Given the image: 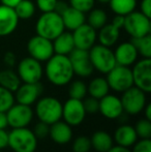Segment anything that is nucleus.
Returning a JSON list of instances; mask_svg holds the SVG:
<instances>
[{
  "instance_id": "1",
  "label": "nucleus",
  "mask_w": 151,
  "mask_h": 152,
  "mask_svg": "<svg viewBox=\"0 0 151 152\" xmlns=\"http://www.w3.org/2000/svg\"><path fill=\"white\" fill-rule=\"evenodd\" d=\"M44 74L47 80L57 87L69 85L75 76L69 56L59 54H54L46 61Z\"/></svg>"
},
{
  "instance_id": "2",
  "label": "nucleus",
  "mask_w": 151,
  "mask_h": 152,
  "mask_svg": "<svg viewBox=\"0 0 151 152\" xmlns=\"http://www.w3.org/2000/svg\"><path fill=\"white\" fill-rule=\"evenodd\" d=\"M35 115L38 121L51 124L61 120L62 102L53 96H42L35 102Z\"/></svg>"
},
{
  "instance_id": "3",
  "label": "nucleus",
  "mask_w": 151,
  "mask_h": 152,
  "mask_svg": "<svg viewBox=\"0 0 151 152\" xmlns=\"http://www.w3.org/2000/svg\"><path fill=\"white\" fill-rule=\"evenodd\" d=\"M64 29L61 15H59L55 10L42 12L35 24V31L37 35L50 40L57 37L59 34L64 31Z\"/></svg>"
},
{
  "instance_id": "4",
  "label": "nucleus",
  "mask_w": 151,
  "mask_h": 152,
  "mask_svg": "<svg viewBox=\"0 0 151 152\" xmlns=\"http://www.w3.org/2000/svg\"><path fill=\"white\" fill-rule=\"evenodd\" d=\"M37 138L28 127L12 128L8 132V147L14 152H35Z\"/></svg>"
},
{
  "instance_id": "5",
  "label": "nucleus",
  "mask_w": 151,
  "mask_h": 152,
  "mask_svg": "<svg viewBox=\"0 0 151 152\" xmlns=\"http://www.w3.org/2000/svg\"><path fill=\"white\" fill-rule=\"evenodd\" d=\"M88 53L93 68L101 74L107 75L116 65L114 52L109 47L95 44L92 48L89 49Z\"/></svg>"
},
{
  "instance_id": "6",
  "label": "nucleus",
  "mask_w": 151,
  "mask_h": 152,
  "mask_svg": "<svg viewBox=\"0 0 151 152\" xmlns=\"http://www.w3.org/2000/svg\"><path fill=\"white\" fill-rule=\"evenodd\" d=\"M147 94L136 86H131L127 90L122 92L120 97L123 112L131 116H136L143 112L147 104Z\"/></svg>"
},
{
  "instance_id": "7",
  "label": "nucleus",
  "mask_w": 151,
  "mask_h": 152,
  "mask_svg": "<svg viewBox=\"0 0 151 152\" xmlns=\"http://www.w3.org/2000/svg\"><path fill=\"white\" fill-rule=\"evenodd\" d=\"M123 29L131 36V38L148 35L151 32L150 18L146 17L141 12L133 10L131 14L124 16Z\"/></svg>"
},
{
  "instance_id": "8",
  "label": "nucleus",
  "mask_w": 151,
  "mask_h": 152,
  "mask_svg": "<svg viewBox=\"0 0 151 152\" xmlns=\"http://www.w3.org/2000/svg\"><path fill=\"white\" fill-rule=\"evenodd\" d=\"M107 82L110 90L122 93L131 86H133V75L129 66L116 65L107 74Z\"/></svg>"
},
{
  "instance_id": "9",
  "label": "nucleus",
  "mask_w": 151,
  "mask_h": 152,
  "mask_svg": "<svg viewBox=\"0 0 151 152\" xmlns=\"http://www.w3.org/2000/svg\"><path fill=\"white\" fill-rule=\"evenodd\" d=\"M17 74L23 83H38L44 76V67L42 62L28 56L19 62Z\"/></svg>"
},
{
  "instance_id": "10",
  "label": "nucleus",
  "mask_w": 151,
  "mask_h": 152,
  "mask_svg": "<svg viewBox=\"0 0 151 152\" xmlns=\"http://www.w3.org/2000/svg\"><path fill=\"white\" fill-rule=\"evenodd\" d=\"M8 126L12 128L28 127L34 117V112L30 106L15 102L5 112Z\"/></svg>"
},
{
  "instance_id": "11",
  "label": "nucleus",
  "mask_w": 151,
  "mask_h": 152,
  "mask_svg": "<svg viewBox=\"0 0 151 152\" xmlns=\"http://www.w3.org/2000/svg\"><path fill=\"white\" fill-rule=\"evenodd\" d=\"M131 75H133V86L141 89L146 94L151 92V59L143 58L136 61L133 64Z\"/></svg>"
},
{
  "instance_id": "12",
  "label": "nucleus",
  "mask_w": 151,
  "mask_h": 152,
  "mask_svg": "<svg viewBox=\"0 0 151 152\" xmlns=\"http://www.w3.org/2000/svg\"><path fill=\"white\" fill-rule=\"evenodd\" d=\"M27 51L29 53V56L39 62H46L55 54L52 40L47 39L37 34H35L28 40Z\"/></svg>"
},
{
  "instance_id": "13",
  "label": "nucleus",
  "mask_w": 151,
  "mask_h": 152,
  "mask_svg": "<svg viewBox=\"0 0 151 152\" xmlns=\"http://www.w3.org/2000/svg\"><path fill=\"white\" fill-rule=\"evenodd\" d=\"M86 112H85L83 100L71 98L65 100L62 104V117L63 121L73 127V126H79L84 122L86 118Z\"/></svg>"
},
{
  "instance_id": "14",
  "label": "nucleus",
  "mask_w": 151,
  "mask_h": 152,
  "mask_svg": "<svg viewBox=\"0 0 151 152\" xmlns=\"http://www.w3.org/2000/svg\"><path fill=\"white\" fill-rule=\"evenodd\" d=\"M69 58L71 60V66H73L74 74L78 77L88 78L93 74L94 68L91 64L88 51L75 48L69 53Z\"/></svg>"
},
{
  "instance_id": "15",
  "label": "nucleus",
  "mask_w": 151,
  "mask_h": 152,
  "mask_svg": "<svg viewBox=\"0 0 151 152\" xmlns=\"http://www.w3.org/2000/svg\"><path fill=\"white\" fill-rule=\"evenodd\" d=\"M15 100L18 104L32 106L37 102L42 93V86L40 83H23L14 92Z\"/></svg>"
},
{
  "instance_id": "16",
  "label": "nucleus",
  "mask_w": 151,
  "mask_h": 152,
  "mask_svg": "<svg viewBox=\"0 0 151 152\" xmlns=\"http://www.w3.org/2000/svg\"><path fill=\"white\" fill-rule=\"evenodd\" d=\"M71 34H73L75 48L77 49L88 51L96 44L97 31L87 23H84L75 29Z\"/></svg>"
},
{
  "instance_id": "17",
  "label": "nucleus",
  "mask_w": 151,
  "mask_h": 152,
  "mask_svg": "<svg viewBox=\"0 0 151 152\" xmlns=\"http://www.w3.org/2000/svg\"><path fill=\"white\" fill-rule=\"evenodd\" d=\"M98 113H101L105 118L110 119V120H116L120 118L124 113L120 97L114 94L108 93L106 96L101 98Z\"/></svg>"
},
{
  "instance_id": "18",
  "label": "nucleus",
  "mask_w": 151,
  "mask_h": 152,
  "mask_svg": "<svg viewBox=\"0 0 151 152\" xmlns=\"http://www.w3.org/2000/svg\"><path fill=\"white\" fill-rule=\"evenodd\" d=\"M19 21L14 8L0 4V37H5L14 33Z\"/></svg>"
},
{
  "instance_id": "19",
  "label": "nucleus",
  "mask_w": 151,
  "mask_h": 152,
  "mask_svg": "<svg viewBox=\"0 0 151 152\" xmlns=\"http://www.w3.org/2000/svg\"><path fill=\"white\" fill-rule=\"evenodd\" d=\"M114 56L116 64L123 66H131L138 60V51L131 42H124L115 49Z\"/></svg>"
},
{
  "instance_id": "20",
  "label": "nucleus",
  "mask_w": 151,
  "mask_h": 152,
  "mask_svg": "<svg viewBox=\"0 0 151 152\" xmlns=\"http://www.w3.org/2000/svg\"><path fill=\"white\" fill-rule=\"evenodd\" d=\"M73 136H74V132L71 126L63 120H59L50 125L49 137L56 144L59 145L69 144L73 140Z\"/></svg>"
},
{
  "instance_id": "21",
  "label": "nucleus",
  "mask_w": 151,
  "mask_h": 152,
  "mask_svg": "<svg viewBox=\"0 0 151 152\" xmlns=\"http://www.w3.org/2000/svg\"><path fill=\"white\" fill-rule=\"evenodd\" d=\"M138 136L136 134L135 127L129 124H121L115 129L113 140L116 145L125 148H131L138 141Z\"/></svg>"
},
{
  "instance_id": "22",
  "label": "nucleus",
  "mask_w": 151,
  "mask_h": 152,
  "mask_svg": "<svg viewBox=\"0 0 151 152\" xmlns=\"http://www.w3.org/2000/svg\"><path fill=\"white\" fill-rule=\"evenodd\" d=\"M61 18H62L64 28L71 31H74L81 25L86 23V17H85L84 12H80L71 6H69L61 14Z\"/></svg>"
},
{
  "instance_id": "23",
  "label": "nucleus",
  "mask_w": 151,
  "mask_h": 152,
  "mask_svg": "<svg viewBox=\"0 0 151 152\" xmlns=\"http://www.w3.org/2000/svg\"><path fill=\"white\" fill-rule=\"evenodd\" d=\"M52 44L55 54L69 56V53L75 49L73 34L69 31H63L62 33H60L52 40Z\"/></svg>"
},
{
  "instance_id": "24",
  "label": "nucleus",
  "mask_w": 151,
  "mask_h": 152,
  "mask_svg": "<svg viewBox=\"0 0 151 152\" xmlns=\"http://www.w3.org/2000/svg\"><path fill=\"white\" fill-rule=\"evenodd\" d=\"M91 148L96 152H107L114 146L113 137L105 130H97L90 137Z\"/></svg>"
},
{
  "instance_id": "25",
  "label": "nucleus",
  "mask_w": 151,
  "mask_h": 152,
  "mask_svg": "<svg viewBox=\"0 0 151 152\" xmlns=\"http://www.w3.org/2000/svg\"><path fill=\"white\" fill-rule=\"evenodd\" d=\"M119 36H120V29L116 28L115 26L110 23V24H106L98 29L97 32V40L101 45L106 47L111 48L114 46L118 40Z\"/></svg>"
},
{
  "instance_id": "26",
  "label": "nucleus",
  "mask_w": 151,
  "mask_h": 152,
  "mask_svg": "<svg viewBox=\"0 0 151 152\" xmlns=\"http://www.w3.org/2000/svg\"><path fill=\"white\" fill-rule=\"evenodd\" d=\"M108 93H110V87L106 78L103 77L93 78L87 85V94L98 100Z\"/></svg>"
},
{
  "instance_id": "27",
  "label": "nucleus",
  "mask_w": 151,
  "mask_h": 152,
  "mask_svg": "<svg viewBox=\"0 0 151 152\" xmlns=\"http://www.w3.org/2000/svg\"><path fill=\"white\" fill-rule=\"evenodd\" d=\"M22 84L17 72H14L10 68L0 70V86L7 90L15 92Z\"/></svg>"
},
{
  "instance_id": "28",
  "label": "nucleus",
  "mask_w": 151,
  "mask_h": 152,
  "mask_svg": "<svg viewBox=\"0 0 151 152\" xmlns=\"http://www.w3.org/2000/svg\"><path fill=\"white\" fill-rule=\"evenodd\" d=\"M110 7L115 15L126 16L137 7V0H110Z\"/></svg>"
},
{
  "instance_id": "29",
  "label": "nucleus",
  "mask_w": 151,
  "mask_h": 152,
  "mask_svg": "<svg viewBox=\"0 0 151 152\" xmlns=\"http://www.w3.org/2000/svg\"><path fill=\"white\" fill-rule=\"evenodd\" d=\"M88 12L89 14L88 17H87V24L90 25L95 30H98L104 25L107 24L108 15L104 10H101V8H92Z\"/></svg>"
},
{
  "instance_id": "30",
  "label": "nucleus",
  "mask_w": 151,
  "mask_h": 152,
  "mask_svg": "<svg viewBox=\"0 0 151 152\" xmlns=\"http://www.w3.org/2000/svg\"><path fill=\"white\" fill-rule=\"evenodd\" d=\"M14 10L19 20H29L35 14V4L31 0H22Z\"/></svg>"
},
{
  "instance_id": "31",
  "label": "nucleus",
  "mask_w": 151,
  "mask_h": 152,
  "mask_svg": "<svg viewBox=\"0 0 151 152\" xmlns=\"http://www.w3.org/2000/svg\"><path fill=\"white\" fill-rule=\"evenodd\" d=\"M131 42L136 47L138 54L143 58H151V36L150 34L142 37H136L131 39Z\"/></svg>"
},
{
  "instance_id": "32",
  "label": "nucleus",
  "mask_w": 151,
  "mask_h": 152,
  "mask_svg": "<svg viewBox=\"0 0 151 152\" xmlns=\"http://www.w3.org/2000/svg\"><path fill=\"white\" fill-rule=\"evenodd\" d=\"M69 95L71 98L83 100L87 95V85L82 80H71L69 82Z\"/></svg>"
},
{
  "instance_id": "33",
  "label": "nucleus",
  "mask_w": 151,
  "mask_h": 152,
  "mask_svg": "<svg viewBox=\"0 0 151 152\" xmlns=\"http://www.w3.org/2000/svg\"><path fill=\"white\" fill-rule=\"evenodd\" d=\"M16 102L14 92L0 86V112L5 113Z\"/></svg>"
},
{
  "instance_id": "34",
  "label": "nucleus",
  "mask_w": 151,
  "mask_h": 152,
  "mask_svg": "<svg viewBox=\"0 0 151 152\" xmlns=\"http://www.w3.org/2000/svg\"><path fill=\"white\" fill-rule=\"evenodd\" d=\"M136 134L139 139H150L151 138V121L146 118L140 119L135 126Z\"/></svg>"
},
{
  "instance_id": "35",
  "label": "nucleus",
  "mask_w": 151,
  "mask_h": 152,
  "mask_svg": "<svg viewBox=\"0 0 151 152\" xmlns=\"http://www.w3.org/2000/svg\"><path fill=\"white\" fill-rule=\"evenodd\" d=\"M90 138L87 136H79L73 142V152H89L91 150Z\"/></svg>"
},
{
  "instance_id": "36",
  "label": "nucleus",
  "mask_w": 151,
  "mask_h": 152,
  "mask_svg": "<svg viewBox=\"0 0 151 152\" xmlns=\"http://www.w3.org/2000/svg\"><path fill=\"white\" fill-rule=\"evenodd\" d=\"M69 3L71 7L86 14L93 8L95 0H69Z\"/></svg>"
},
{
  "instance_id": "37",
  "label": "nucleus",
  "mask_w": 151,
  "mask_h": 152,
  "mask_svg": "<svg viewBox=\"0 0 151 152\" xmlns=\"http://www.w3.org/2000/svg\"><path fill=\"white\" fill-rule=\"evenodd\" d=\"M83 106H84L86 114H96L99 110V100L92 96H88L83 99Z\"/></svg>"
},
{
  "instance_id": "38",
  "label": "nucleus",
  "mask_w": 151,
  "mask_h": 152,
  "mask_svg": "<svg viewBox=\"0 0 151 152\" xmlns=\"http://www.w3.org/2000/svg\"><path fill=\"white\" fill-rule=\"evenodd\" d=\"M131 152H151L150 139H138V141L131 147Z\"/></svg>"
},
{
  "instance_id": "39",
  "label": "nucleus",
  "mask_w": 151,
  "mask_h": 152,
  "mask_svg": "<svg viewBox=\"0 0 151 152\" xmlns=\"http://www.w3.org/2000/svg\"><path fill=\"white\" fill-rule=\"evenodd\" d=\"M32 132H34L35 137L37 138V140H40V139H44L47 137H49V132H50V125L44 122L38 121L36 124H35L34 128L32 129Z\"/></svg>"
},
{
  "instance_id": "40",
  "label": "nucleus",
  "mask_w": 151,
  "mask_h": 152,
  "mask_svg": "<svg viewBox=\"0 0 151 152\" xmlns=\"http://www.w3.org/2000/svg\"><path fill=\"white\" fill-rule=\"evenodd\" d=\"M58 0H36V6L42 12H53Z\"/></svg>"
},
{
  "instance_id": "41",
  "label": "nucleus",
  "mask_w": 151,
  "mask_h": 152,
  "mask_svg": "<svg viewBox=\"0 0 151 152\" xmlns=\"http://www.w3.org/2000/svg\"><path fill=\"white\" fill-rule=\"evenodd\" d=\"M3 61L8 67L15 66L17 63V57H16V55H15V53L12 52V51H7V52L4 54Z\"/></svg>"
},
{
  "instance_id": "42",
  "label": "nucleus",
  "mask_w": 151,
  "mask_h": 152,
  "mask_svg": "<svg viewBox=\"0 0 151 152\" xmlns=\"http://www.w3.org/2000/svg\"><path fill=\"white\" fill-rule=\"evenodd\" d=\"M140 12L148 18H151V0H142L140 4Z\"/></svg>"
},
{
  "instance_id": "43",
  "label": "nucleus",
  "mask_w": 151,
  "mask_h": 152,
  "mask_svg": "<svg viewBox=\"0 0 151 152\" xmlns=\"http://www.w3.org/2000/svg\"><path fill=\"white\" fill-rule=\"evenodd\" d=\"M8 147V132L5 129H0V150Z\"/></svg>"
},
{
  "instance_id": "44",
  "label": "nucleus",
  "mask_w": 151,
  "mask_h": 152,
  "mask_svg": "<svg viewBox=\"0 0 151 152\" xmlns=\"http://www.w3.org/2000/svg\"><path fill=\"white\" fill-rule=\"evenodd\" d=\"M113 26H115L116 28L121 29L123 28V24H124V16H120V15H115V17L112 20L111 23Z\"/></svg>"
},
{
  "instance_id": "45",
  "label": "nucleus",
  "mask_w": 151,
  "mask_h": 152,
  "mask_svg": "<svg viewBox=\"0 0 151 152\" xmlns=\"http://www.w3.org/2000/svg\"><path fill=\"white\" fill-rule=\"evenodd\" d=\"M69 7V5H67L66 3H65L64 1H57L56 3V6H55V12H58L59 15H61L63 12H64L66 8Z\"/></svg>"
},
{
  "instance_id": "46",
  "label": "nucleus",
  "mask_w": 151,
  "mask_h": 152,
  "mask_svg": "<svg viewBox=\"0 0 151 152\" xmlns=\"http://www.w3.org/2000/svg\"><path fill=\"white\" fill-rule=\"evenodd\" d=\"M21 1H22V0H0L1 4L8 6V7H12V8L16 7Z\"/></svg>"
},
{
  "instance_id": "47",
  "label": "nucleus",
  "mask_w": 151,
  "mask_h": 152,
  "mask_svg": "<svg viewBox=\"0 0 151 152\" xmlns=\"http://www.w3.org/2000/svg\"><path fill=\"white\" fill-rule=\"evenodd\" d=\"M8 126L7 118H6V114L3 112H0V129H5Z\"/></svg>"
},
{
  "instance_id": "48",
  "label": "nucleus",
  "mask_w": 151,
  "mask_h": 152,
  "mask_svg": "<svg viewBox=\"0 0 151 152\" xmlns=\"http://www.w3.org/2000/svg\"><path fill=\"white\" fill-rule=\"evenodd\" d=\"M107 152H131V149L129 148H125V147H121V146H113L111 149H109Z\"/></svg>"
},
{
  "instance_id": "49",
  "label": "nucleus",
  "mask_w": 151,
  "mask_h": 152,
  "mask_svg": "<svg viewBox=\"0 0 151 152\" xmlns=\"http://www.w3.org/2000/svg\"><path fill=\"white\" fill-rule=\"evenodd\" d=\"M143 113H144V118L148 119V120L151 121V104H146L145 108H144L143 110Z\"/></svg>"
},
{
  "instance_id": "50",
  "label": "nucleus",
  "mask_w": 151,
  "mask_h": 152,
  "mask_svg": "<svg viewBox=\"0 0 151 152\" xmlns=\"http://www.w3.org/2000/svg\"><path fill=\"white\" fill-rule=\"evenodd\" d=\"M95 1L99 2V3H101V4H107L110 2V0H95Z\"/></svg>"
}]
</instances>
